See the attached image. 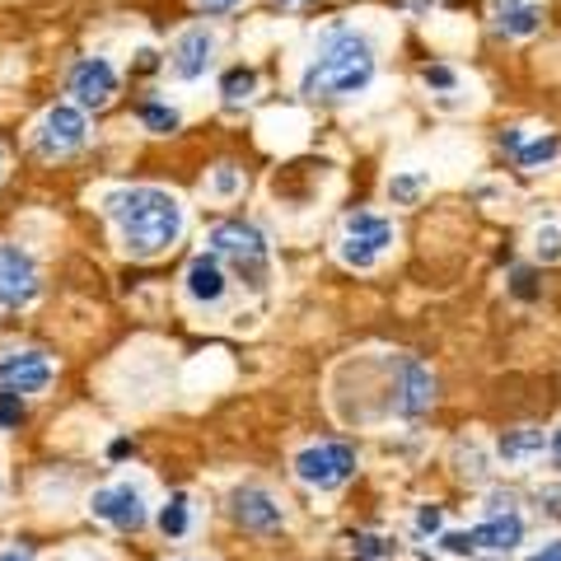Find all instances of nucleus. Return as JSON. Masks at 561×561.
Wrapping results in <instances>:
<instances>
[{"label":"nucleus","instance_id":"obj_1","mask_svg":"<svg viewBox=\"0 0 561 561\" xmlns=\"http://www.w3.org/2000/svg\"><path fill=\"white\" fill-rule=\"evenodd\" d=\"M103 210L131 257H160L187 230V210L169 187H117L103 197Z\"/></svg>","mask_w":561,"mask_h":561},{"label":"nucleus","instance_id":"obj_2","mask_svg":"<svg viewBox=\"0 0 561 561\" xmlns=\"http://www.w3.org/2000/svg\"><path fill=\"white\" fill-rule=\"evenodd\" d=\"M375 43L356 28H332L328 38L313 51V61L300 76V94L309 103H351L356 94H365L375 84Z\"/></svg>","mask_w":561,"mask_h":561},{"label":"nucleus","instance_id":"obj_3","mask_svg":"<svg viewBox=\"0 0 561 561\" xmlns=\"http://www.w3.org/2000/svg\"><path fill=\"white\" fill-rule=\"evenodd\" d=\"M210 253L230 267L249 290H267L272 280V243L249 220H220L210 230Z\"/></svg>","mask_w":561,"mask_h":561},{"label":"nucleus","instance_id":"obj_4","mask_svg":"<svg viewBox=\"0 0 561 561\" xmlns=\"http://www.w3.org/2000/svg\"><path fill=\"white\" fill-rule=\"evenodd\" d=\"M398 243V225L379 210H356V216L342 220V234H337V257L356 272H370L379 267V257Z\"/></svg>","mask_w":561,"mask_h":561},{"label":"nucleus","instance_id":"obj_5","mask_svg":"<svg viewBox=\"0 0 561 561\" xmlns=\"http://www.w3.org/2000/svg\"><path fill=\"white\" fill-rule=\"evenodd\" d=\"M356 449L346 440H319L295 454V478H300L309 491H342L351 478H356Z\"/></svg>","mask_w":561,"mask_h":561},{"label":"nucleus","instance_id":"obj_6","mask_svg":"<svg viewBox=\"0 0 561 561\" xmlns=\"http://www.w3.org/2000/svg\"><path fill=\"white\" fill-rule=\"evenodd\" d=\"M84 140H90V117H84L80 103H57L33 127V150L43 160H70L76 150H84Z\"/></svg>","mask_w":561,"mask_h":561},{"label":"nucleus","instance_id":"obj_7","mask_svg":"<svg viewBox=\"0 0 561 561\" xmlns=\"http://www.w3.org/2000/svg\"><path fill=\"white\" fill-rule=\"evenodd\" d=\"M449 557H472V552H515L524 542V515L519 511H505V515H486L478 529H463V534H440L435 538Z\"/></svg>","mask_w":561,"mask_h":561},{"label":"nucleus","instance_id":"obj_8","mask_svg":"<svg viewBox=\"0 0 561 561\" xmlns=\"http://www.w3.org/2000/svg\"><path fill=\"white\" fill-rule=\"evenodd\" d=\"M90 515L117 534H136V529H146L150 505H146V491L136 482H108L90 496Z\"/></svg>","mask_w":561,"mask_h":561},{"label":"nucleus","instance_id":"obj_9","mask_svg":"<svg viewBox=\"0 0 561 561\" xmlns=\"http://www.w3.org/2000/svg\"><path fill=\"white\" fill-rule=\"evenodd\" d=\"M51 379H57V365H51L47 351L20 346V351H5V356H0V393L38 398L51 389Z\"/></svg>","mask_w":561,"mask_h":561},{"label":"nucleus","instance_id":"obj_10","mask_svg":"<svg viewBox=\"0 0 561 561\" xmlns=\"http://www.w3.org/2000/svg\"><path fill=\"white\" fill-rule=\"evenodd\" d=\"M66 94L80 103L84 113H99L117 99V66L108 57H80L66 76Z\"/></svg>","mask_w":561,"mask_h":561},{"label":"nucleus","instance_id":"obj_11","mask_svg":"<svg viewBox=\"0 0 561 561\" xmlns=\"http://www.w3.org/2000/svg\"><path fill=\"white\" fill-rule=\"evenodd\" d=\"M38 290H43L38 262H33L24 249H14V243H0V305L24 309V305L38 300Z\"/></svg>","mask_w":561,"mask_h":561},{"label":"nucleus","instance_id":"obj_12","mask_svg":"<svg viewBox=\"0 0 561 561\" xmlns=\"http://www.w3.org/2000/svg\"><path fill=\"white\" fill-rule=\"evenodd\" d=\"M501 150H505V160H511L515 169L542 173L548 164L561 160V136L548 131V127H511L501 136Z\"/></svg>","mask_w":561,"mask_h":561},{"label":"nucleus","instance_id":"obj_13","mask_svg":"<svg viewBox=\"0 0 561 561\" xmlns=\"http://www.w3.org/2000/svg\"><path fill=\"white\" fill-rule=\"evenodd\" d=\"M230 519L239 524V529H249V534H276L280 524H286V505H280L276 491L249 482V486H239L230 496Z\"/></svg>","mask_w":561,"mask_h":561},{"label":"nucleus","instance_id":"obj_14","mask_svg":"<svg viewBox=\"0 0 561 561\" xmlns=\"http://www.w3.org/2000/svg\"><path fill=\"white\" fill-rule=\"evenodd\" d=\"M435 408V375L421 360H398V379H393V412L402 421H416Z\"/></svg>","mask_w":561,"mask_h":561},{"label":"nucleus","instance_id":"obj_15","mask_svg":"<svg viewBox=\"0 0 561 561\" xmlns=\"http://www.w3.org/2000/svg\"><path fill=\"white\" fill-rule=\"evenodd\" d=\"M169 66H173V76L179 80H202L210 66H216V33H210L206 24H192L179 33V43H173L169 51Z\"/></svg>","mask_w":561,"mask_h":561},{"label":"nucleus","instance_id":"obj_16","mask_svg":"<svg viewBox=\"0 0 561 561\" xmlns=\"http://www.w3.org/2000/svg\"><path fill=\"white\" fill-rule=\"evenodd\" d=\"M183 295L192 305H220L225 295H230V267L216 257V253H197L187 262V272H183Z\"/></svg>","mask_w":561,"mask_h":561},{"label":"nucleus","instance_id":"obj_17","mask_svg":"<svg viewBox=\"0 0 561 561\" xmlns=\"http://www.w3.org/2000/svg\"><path fill=\"white\" fill-rule=\"evenodd\" d=\"M491 20H496L505 38H529L542 24V10L529 5V0H491Z\"/></svg>","mask_w":561,"mask_h":561},{"label":"nucleus","instance_id":"obj_18","mask_svg":"<svg viewBox=\"0 0 561 561\" xmlns=\"http://www.w3.org/2000/svg\"><path fill=\"white\" fill-rule=\"evenodd\" d=\"M542 449H548V435L534 431V426L505 431V440L496 445V454H501V463H505V468H524V463H534V459H542Z\"/></svg>","mask_w":561,"mask_h":561},{"label":"nucleus","instance_id":"obj_19","mask_svg":"<svg viewBox=\"0 0 561 561\" xmlns=\"http://www.w3.org/2000/svg\"><path fill=\"white\" fill-rule=\"evenodd\" d=\"M164 538H187L192 534V496L187 491H173V496L160 505V515H154Z\"/></svg>","mask_w":561,"mask_h":561},{"label":"nucleus","instance_id":"obj_20","mask_svg":"<svg viewBox=\"0 0 561 561\" xmlns=\"http://www.w3.org/2000/svg\"><path fill=\"white\" fill-rule=\"evenodd\" d=\"M257 94V70L253 66H234V70H225V80H220V99H225V108H243V103H253Z\"/></svg>","mask_w":561,"mask_h":561},{"label":"nucleus","instance_id":"obj_21","mask_svg":"<svg viewBox=\"0 0 561 561\" xmlns=\"http://www.w3.org/2000/svg\"><path fill=\"white\" fill-rule=\"evenodd\" d=\"M140 127L154 131V136H169V131L183 127V113L169 108L164 99H146V103H140Z\"/></svg>","mask_w":561,"mask_h":561},{"label":"nucleus","instance_id":"obj_22","mask_svg":"<svg viewBox=\"0 0 561 561\" xmlns=\"http://www.w3.org/2000/svg\"><path fill=\"white\" fill-rule=\"evenodd\" d=\"M426 192H431V179H426V173H416V169H402V173H393V179H389L393 206H416Z\"/></svg>","mask_w":561,"mask_h":561},{"label":"nucleus","instance_id":"obj_23","mask_svg":"<svg viewBox=\"0 0 561 561\" xmlns=\"http://www.w3.org/2000/svg\"><path fill=\"white\" fill-rule=\"evenodd\" d=\"M351 557L365 561H398V542L379 538V534H351Z\"/></svg>","mask_w":561,"mask_h":561},{"label":"nucleus","instance_id":"obj_24","mask_svg":"<svg viewBox=\"0 0 561 561\" xmlns=\"http://www.w3.org/2000/svg\"><path fill=\"white\" fill-rule=\"evenodd\" d=\"M529 243H534V257H538V262H561V225H557V220L534 225Z\"/></svg>","mask_w":561,"mask_h":561},{"label":"nucleus","instance_id":"obj_25","mask_svg":"<svg viewBox=\"0 0 561 561\" xmlns=\"http://www.w3.org/2000/svg\"><path fill=\"white\" fill-rule=\"evenodd\" d=\"M206 192H210V197H220V202H230V197H239V192H243V173L230 169V164H220L216 173H210Z\"/></svg>","mask_w":561,"mask_h":561},{"label":"nucleus","instance_id":"obj_26","mask_svg":"<svg viewBox=\"0 0 561 561\" xmlns=\"http://www.w3.org/2000/svg\"><path fill=\"white\" fill-rule=\"evenodd\" d=\"M421 84H426L431 94H459V70L454 66H426L421 70Z\"/></svg>","mask_w":561,"mask_h":561},{"label":"nucleus","instance_id":"obj_27","mask_svg":"<svg viewBox=\"0 0 561 561\" xmlns=\"http://www.w3.org/2000/svg\"><path fill=\"white\" fill-rule=\"evenodd\" d=\"M412 529H416L421 538H440V534H445V511H440V505H416Z\"/></svg>","mask_w":561,"mask_h":561},{"label":"nucleus","instance_id":"obj_28","mask_svg":"<svg viewBox=\"0 0 561 561\" xmlns=\"http://www.w3.org/2000/svg\"><path fill=\"white\" fill-rule=\"evenodd\" d=\"M459 478L463 482H482L486 478V454L472 445V449H459Z\"/></svg>","mask_w":561,"mask_h":561},{"label":"nucleus","instance_id":"obj_29","mask_svg":"<svg viewBox=\"0 0 561 561\" xmlns=\"http://www.w3.org/2000/svg\"><path fill=\"white\" fill-rule=\"evenodd\" d=\"M24 421V398L20 393H0V431H14Z\"/></svg>","mask_w":561,"mask_h":561},{"label":"nucleus","instance_id":"obj_30","mask_svg":"<svg viewBox=\"0 0 561 561\" xmlns=\"http://www.w3.org/2000/svg\"><path fill=\"white\" fill-rule=\"evenodd\" d=\"M538 511L548 519H561V486H542L538 491Z\"/></svg>","mask_w":561,"mask_h":561},{"label":"nucleus","instance_id":"obj_31","mask_svg":"<svg viewBox=\"0 0 561 561\" xmlns=\"http://www.w3.org/2000/svg\"><path fill=\"white\" fill-rule=\"evenodd\" d=\"M524 561H561V538H548V542H538V548L524 557Z\"/></svg>","mask_w":561,"mask_h":561},{"label":"nucleus","instance_id":"obj_32","mask_svg":"<svg viewBox=\"0 0 561 561\" xmlns=\"http://www.w3.org/2000/svg\"><path fill=\"white\" fill-rule=\"evenodd\" d=\"M505 511H515V496H511V491H491V496H486V515H505Z\"/></svg>","mask_w":561,"mask_h":561},{"label":"nucleus","instance_id":"obj_33","mask_svg":"<svg viewBox=\"0 0 561 561\" xmlns=\"http://www.w3.org/2000/svg\"><path fill=\"white\" fill-rule=\"evenodd\" d=\"M197 10H206V14H230V10H239L243 0H192Z\"/></svg>","mask_w":561,"mask_h":561},{"label":"nucleus","instance_id":"obj_34","mask_svg":"<svg viewBox=\"0 0 561 561\" xmlns=\"http://www.w3.org/2000/svg\"><path fill=\"white\" fill-rule=\"evenodd\" d=\"M0 561H33V552L20 548V542H10V548H0Z\"/></svg>","mask_w":561,"mask_h":561},{"label":"nucleus","instance_id":"obj_35","mask_svg":"<svg viewBox=\"0 0 561 561\" xmlns=\"http://www.w3.org/2000/svg\"><path fill=\"white\" fill-rule=\"evenodd\" d=\"M529 280H534L529 272H515V295H524V300H529V295H538V290L529 286Z\"/></svg>","mask_w":561,"mask_h":561},{"label":"nucleus","instance_id":"obj_36","mask_svg":"<svg viewBox=\"0 0 561 561\" xmlns=\"http://www.w3.org/2000/svg\"><path fill=\"white\" fill-rule=\"evenodd\" d=\"M160 66V57H154V47H140V57H136V70H154Z\"/></svg>","mask_w":561,"mask_h":561},{"label":"nucleus","instance_id":"obj_37","mask_svg":"<svg viewBox=\"0 0 561 561\" xmlns=\"http://www.w3.org/2000/svg\"><path fill=\"white\" fill-rule=\"evenodd\" d=\"M548 454H552V463L561 468V426H557V431L548 435Z\"/></svg>","mask_w":561,"mask_h":561},{"label":"nucleus","instance_id":"obj_38","mask_svg":"<svg viewBox=\"0 0 561 561\" xmlns=\"http://www.w3.org/2000/svg\"><path fill=\"white\" fill-rule=\"evenodd\" d=\"M276 5H290L295 10V5H309V0H276Z\"/></svg>","mask_w":561,"mask_h":561},{"label":"nucleus","instance_id":"obj_39","mask_svg":"<svg viewBox=\"0 0 561 561\" xmlns=\"http://www.w3.org/2000/svg\"><path fill=\"white\" fill-rule=\"evenodd\" d=\"M0 183H5V150H0Z\"/></svg>","mask_w":561,"mask_h":561},{"label":"nucleus","instance_id":"obj_40","mask_svg":"<svg viewBox=\"0 0 561 561\" xmlns=\"http://www.w3.org/2000/svg\"><path fill=\"white\" fill-rule=\"evenodd\" d=\"M66 561H103V557H66Z\"/></svg>","mask_w":561,"mask_h":561},{"label":"nucleus","instance_id":"obj_41","mask_svg":"<svg viewBox=\"0 0 561 561\" xmlns=\"http://www.w3.org/2000/svg\"><path fill=\"white\" fill-rule=\"evenodd\" d=\"M0 496H5V472H0Z\"/></svg>","mask_w":561,"mask_h":561},{"label":"nucleus","instance_id":"obj_42","mask_svg":"<svg viewBox=\"0 0 561 561\" xmlns=\"http://www.w3.org/2000/svg\"><path fill=\"white\" fill-rule=\"evenodd\" d=\"M179 561H202V557H179Z\"/></svg>","mask_w":561,"mask_h":561}]
</instances>
